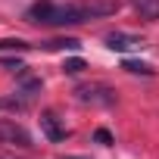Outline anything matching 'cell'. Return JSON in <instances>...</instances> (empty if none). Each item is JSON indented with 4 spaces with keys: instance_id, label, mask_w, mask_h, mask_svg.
Segmentation results:
<instances>
[{
    "instance_id": "obj_1",
    "label": "cell",
    "mask_w": 159,
    "mask_h": 159,
    "mask_svg": "<svg viewBox=\"0 0 159 159\" xmlns=\"http://www.w3.org/2000/svg\"><path fill=\"white\" fill-rule=\"evenodd\" d=\"M25 22L62 28V25H78V22H84V13H81V3H53V0H38V3L28 7Z\"/></svg>"
},
{
    "instance_id": "obj_2",
    "label": "cell",
    "mask_w": 159,
    "mask_h": 159,
    "mask_svg": "<svg viewBox=\"0 0 159 159\" xmlns=\"http://www.w3.org/2000/svg\"><path fill=\"white\" fill-rule=\"evenodd\" d=\"M75 97L81 103H91V106H112L116 103V91L106 84H81L75 91Z\"/></svg>"
},
{
    "instance_id": "obj_3",
    "label": "cell",
    "mask_w": 159,
    "mask_h": 159,
    "mask_svg": "<svg viewBox=\"0 0 159 159\" xmlns=\"http://www.w3.org/2000/svg\"><path fill=\"white\" fill-rule=\"evenodd\" d=\"M0 143L7 147H22L28 150L31 147V134L19 125V122H10V119H0Z\"/></svg>"
},
{
    "instance_id": "obj_4",
    "label": "cell",
    "mask_w": 159,
    "mask_h": 159,
    "mask_svg": "<svg viewBox=\"0 0 159 159\" xmlns=\"http://www.w3.org/2000/svg\"><path fill=\"white\" fill-rule=\"evenodd\" d=\"M103 41H106V47H109V50H116V53H128V50L143 47V41H140L137 34H131V31H109Z\"/></svg>"
},
{
    "instance_id": "obj_5",
    "label": "cell",
    "mask_w": 159,
    "mask_h": 159,
    "mask_svg": "<svg viewBox=\"0 0 159 159\" xmlns=\"http://www.w3.org/2000/svg\"><path fill=\"white\" fill-rule=\"evenodd\" d=\"M81 13H84V22L112 16V13H119V0H81Z\"/></svg>"
},
{
    "instance_id": "obj_6",
    "label": "cell",
    "mask_w": 159,
    "mask_h": 159,
    "mask_svg": "<svg viewBox=\"0 0 159 159\" xmlns=\"http://www.w3.org/2000/svg\"><path fill=\"white\" fill-rule=\"evenodd\" d=\"M41 131L47 134V140H53V143H59V140H66V125L59 122V116L56 112H41Z\"/></svg>"
},
{
    "instance_id": "obj_7",
    "label": "cell",
    "mask_w": 159,
    "mask_h": 159,
    "mask_svg": "<svg viewBox=\"0 0 159 159\" xmlns=\"http://www.w3.org/2000/svg\"><path fill=\"white\" fill-rule=\"evenodd\" d=\"M131 7L137 10L140 19H147V22H159V0H131Z\"/></svg>"
},
{
    "instance_id": "obj_8",
    "label": "cell",
    "mask_w": 159,
    "mask_h": 159,
    "mask_svg": "<svg viewBox=\"0 0 159 159\" xmlns=\"http://www.w3.org/2000/svg\"><path fill=\"white\" fill-rule=\"evenodd\" d=\"M122 69H125V72H131V75H153V72H156L153 66H147V62H140V59H125V62H122Z\"/></svg>"
},
{
    "instance_id": "obj_9",
    "label": "cell",
    "mask_w": 159,
    "mask_h": 159,
    "mask_svg": "<svg viewBox=\"0 0 159 159\" xmlns=\"http://www.w3.org/2000/svg\"><path fill=\"white\" fill-rule=\"evenodd\" d=\"M38 91H41V81H38V78H25V81H22V88H19L16 94H19V97H22V103H25V100H31Z\"/></svg>"
},
{
    "instance_id": "obj_10",
    "label": "cell",
    "mask_w": 159,
    "mask_h": 159,
    "mask_svg": "<svg viewBox=\"0 0 159 159\" xmlns=\"http://www.w3.org/2000/svg\"><path fill=\"white\" fill-rule=\"evenodd\" d=\"M81 44H78L75 38H56V41H47L44 50H78Z\"/></svg>"
},
{
    "instance_id": "obj_11",
    "label": "cell",
    "mask_w": 159,
    "mask_h": 159,
    "mask_svg": "<svg viewBox=\"0 0 159 159\" xmlns=\"http://www.w3.org/2000/svg\"><path fill=\"white\" fill-rule=\"evenodd\" d=\"M84 69H88V66H84L81 56H72V59L62 62V72H66V75H78V72H84Z\"/></svg>"
},
{
    "instance_id": "obj_12",
    "label": "cell",
    "mask_w": 159,
    "mask_h": 159,
    "mask_svg": "<svg viewBox=\"0 0 159 159\" xmlns=\"http://www.w3.org/2000/svg\"><path fill=\"white\" fill-rule=\"evenodd\" d=\"M7 50H28V44L19 38H7V41H0V53H7Z\"/></svg>"
},
{
    "instance_id": "obj_13",
    "label": "cell",
    "mask_w": 159,
    "mask_h": 159,
    "mask_svg": "<svg viewBox=\"0 0 159 159\" xmlns=\"http://www.w3.org/2000/svg\"><path fill=\"white\" fill-rule=\"evenodd\" d=\"M94 140L103 143V147H109V143H112V134H109L106 128H97V131H94Z\"/></svg>"
},
{
    "instance_id": "obj_14",
    "label": "cell",
    "mask_w": 159,
    "mask_h": 159,
    "mask_svg": "<svg viewBox=\"0 0 159 159\" xmlns=\"http://www.w3.org/2000/svg\"><path fill=\"white\" fill-rule=\"evenodd\" d=\"M66 159H84V156H66Z\"/></svg>"
}]
</instances>
